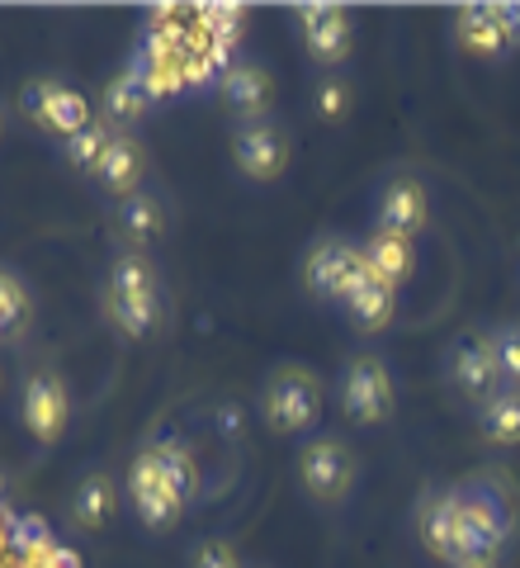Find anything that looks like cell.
Listing matches in <instances>:
<instances>
[{
    "label": "cell",
    "instance_id": "cell-11",
    "mask_svg": "<svg viewBox=\"0 0 520 568\" xmlns=\"http://www.w3.org/2000/svg\"><path fill=\"white\" fill-rule=\"evenodd\" d=\"M24 426L43 440V446H52V440L62 436V426H67V388L52 375H33L24 384Z\"/></svg>",
    "mask_w": 520,
    "mask_h": 568
},
{
    "label": "cell",
    "instance_id": "cell-25",
    "mask_svg": "<svg viewBox=\"0 0 520 568\" xmlns=\"http://www.w3.org/2000/svg\"><path fill=\"white\" fill-rule=\"evenodd\" d=\"M123 227H129V237H156L161 233V209L156 200H147V194H129L123 200Z\"/></svg>",
    "mask_w": 520,
    "mask_h": 568
},
{
    "label": "cell",
    "instance_id": "cell-24",
    "mask_svg": "<svg viewBox=\"0 0 520 568\" xmlns=\"http://www.w3.org/2000/svg\"><path fill=\"white\" fill-rule=\"evenodd\" d=\"M110 142H114V138L104 133V123H85L81 133L67 138V162L81 166V171H100L104 152H110Z\"/></svg>",
    "mask_w": 520,
    "mask_h": 568
},
{
    "label": "cell",
    "instance_id": "cell-9",
    "mask_svg": "<svg viewBox=\"0 0 520 568\" xmlns=\"http://www.w3.org/2000/svg\"><path fill=\"white\" fill-rule=\"evenodd\" d=\"M129 488H133V503L142 511V521L156 526V530H166L175 517H181V497H175L166 484H161V469H156V459L152 450H142L133 459V474H129Z\"/></svg>",
    "mask_w": 520,
    "mask_h": 568
},
{
    "label": "cell",
    "instance_id": "cell-23",
    "mask_svg": "<svg viewBox=\"0 0 520 568\" xmlns=\"http://www.w3.org/2000/svg\"><path fill=\"white\" fill-rule=\"evenodd\" d=\"M152 459H156V469H161V484H166L175 497H181V503H190L194 484H200L190 450H181V446H152Z\"/></svg>",
    "mask_w": 520,
    "mask_h": 568
},
{
    "label": "cell",
    "instance_id": "cell-8",
    "mask_svg": "<svg viewBox=\"0 0 520 568\" xmlns=\"http://www.w3.org/2000/svg\"><path fill=\"white\" fill-rule=\"evenodd\" d=\"M303 43L322 67H336L350 52V20L340 6H298Z\"/></svg>",
    "mask_w": 520,
    "mask_h": 568
},
{
    "label": "cell",
    "instance_id": "cell-17",
    "mask_svg": "<svg viewBox=\"0 0 520 568\" xmlns=\"http://www.w3.org/2000/svg\"><path fill=\"white\" fill-rule=\"evenodd\" d=\"M365 265L369 275H379L384 284H398L411 275V265H417V252H411V237H392V233H374L369 246H365Z\"/></svg>",
    "mask_w": 520,
    "mask_h": 568
},
{
    "label": "cell",
    "instance_id": "cell-21",
    "mask_svg": "<svg viewBox=\"0 0 520 568\" xmlns=\"http://www.w3.org/2000/svg\"><path fill=\"white\" fill-rule=\"evenodd\" d=\"M350 313H355V323L360 327H388V317H392V284H384L379 275H365V284L350 294V304H346Z\"/></svg>",
    "mask_w": 520,
    "mask_h": 568
},
{
    "label": "cell",
    "instance_id": "cell-19",
    "mask_svg": "<svg viewBox=\"0 0 520 568\" xmlns=\"http://www.w3.org/2000/svg\"><path fill=\"white\" fill-rule=\"evenodd\" d=\"M147 104H152V91H147V81H142V71H119V77L110 81V91H104V114H110L114 123L142 119Z\"/></svg>",
    "mask_w": 520,
    "mask_h": 568
},
{
    "label": "cell",
    "instance_id": "cell-2",
    "mask_svg": "<svg viewBox=\"0 0 520 568\" xmlns=\"http://www.w3.org/2000/svg\"><path fill=\"white\" fill-rule=\"evenodd\" d=\"M322 413V384L308 375V369H279L265 388V422L275 432L294 436V432H308Z\"/></svg>",
    "mask_w": 520,
    "mask_h": 568
},
{
    "label": "cell",
    "instance_id": "cell-29",
    "mask_svg": "<svg viewBox=\"0 0 520 568\" xmlns=\"http://www.w3.org/2000/svg\"><path fill=\"white\" fill-rule=\"evenodd\" d=\"M24 323V290L10 275H0V336Z\"/></svg>",
    "mask_w": 520,
    "mask_h": 568
},
{
    "label": "cell",
    "instance_id": "cell-15",
    "mask_svg": "<svg viewBox=\"0 0 520 568\" xmlns=\"http://www.w3.org/2000/svg\"><path fill=\"white\" fill-rule=\"evenodd\" d=\"M455 33H459L463 48L478 52V58H492V52H501V48L511 43L497 6H463L459 20H455Z\"/></svg>",
    "mask_w": 520,
    "mask_h": 568
},
{
    "label": "cell",
    "instance_id": "cell-20",
    "mask_svg": "<svg viewBox=\"0 0 520 568\" xmlns=\"http://www.w3.org/2000/svg\"><path fill=\"white\" fill-rule=\"evenodd\" d=\"M100 181H104V190H114V194H129L142 181V148L133 138H114L110 142V152H104V162H100Z\"/></svg>",
    "mask_w": 520,
    "mask_h": 568
},
{
    "label": "cell",
    "instance_id": "cell-16",
    "mask_svg": "<svg viewBox=\"0 0 520 568\" xmlns=\"http://www.w3.org/2000/svg\"><path fill=\"white\" fill-rule=\"evenodd\" d=\"M33 123H43L48 133L71 138V133H81L85 123H95V119H91V104H85V95H81V91H67V85L48 81L43 110H39V119H33Z\"/></svg>",
    "mask_w": 520,
    "mask_h": 568
},
{
    "label": "cell",
    "instance_id": "cell-14",
    "mask_svg": "<svg viewBox=\"0 0 520 568\" xmlns=\"http://www.w3.org/2000/svg\"><path fill=\"white\" fill-rule=\"evenodd\" d=\"M421 540L430 555L440 559H459V511H455V493H430L421 503Z\"/></svg>",
    "mask_w": 520,
    "mask_h": 568
},
{
    "label": "cell",
    "instance_id": "cell-7",
    "mask_svg": "<svg viewBox=\"0 0 520 568\" xmlns=\"http://www.w3.org/2000/svg\"><path fill=\"white\" fill-rule=\"evenodd\" d=\"M232 156L251 181H275V175L289 166V138L271 123H242L237 138H232Z\"/></svg>",
    "mask_w": 520,
    "mask_h": 568
},
{
    "label": "cell",
    "instance_id": "cell-13",
    "mask_svg": "<svg viewBox=\"0 0 520 568\" xmlns=\"http://www.w3.org/2000/svg\"><path fill=\"white\" fill-rule=\"evenodd\" d=\"M430 219V204H426V190L417 181H392L379 200V233L392 237H417Z\"/></svg>",
    "mask_w": 520,
    "mask_h": 568
},
{
    "label": "cell",
    "instance_id": "cell-6",
    "mask_svg": "<svg viewBox=\"0 0 520 568\" xmlns=\"http://www.w3.org/2000/svg\"><path fill=\"white\" fill-rule=\"evenodd\" d=\"M455 511H459V559H469V555H492L497 559L501 540H507V517L497 511L492 497L473 493V488H459Z\"/></svg>",
    "mask_w": 520,
    "mask_h": 568
},
{
    "label": "cell",
    "instance_id": "cell-22",
    "mask_svg": "<svg viewBox=\"0 0 520 568\" xmlns=\"http://www.w3.org/2000/svg\"><path fill=\"white\" fill-rule=\"evenodd\" d=\"M110 517H114V484L110 478H100V474H91L77 488V521H81V530H100Z\"/></svg>",
    "mask_w": 520,
    "mask_h": 568
},
{
    "label": "cell",
    "instance_id": "cell-1",
    "mask_svg": "<svg viewBox=\"0 0 520 568\" xmlns=\"http://www.w3.org/2000/svg\"><path fill=\"white\" fill-rule=\"evenodd\" d=\"M104 308H110L114 323L129 336H147L156 327V280L147 271L142 256H119L114 275H110V294H104Z\"/></svg>",
    "mask_w": 520,
    "mask_h": 568
},
{
    "label": "cell",
    "instance_id": "cell-27",
    "mask_svg": "<svg viewBox=\"0 0 520 568\" xmlns=\"http://www.w3.org/2000/svg\"><path fill=\"white\" fill-rule=\"evenodd\" d=\"M492 351H497L501 379H516V384H520V327H501V332L492 336Z\"/></svg>",
    "mask_w": 520,
    "mask_h": 568
},
{
    "label": "cell",
    "instance_id": "cell-10",
    "mask_svg": "<svg viewBox=\"0 0 520 568\" xmlns=\"http://www.w3.org/2000/svg\"><path fill=\"white\" fill-rule=\"evenodd\" d=\"M450 369H455V384H459L469 398H492V384L501 379L492 336H478V332L459 336V346H455V355H450Z\"/></svg>",
    "mask_w": 520,
    "mask_h": 568
},
{
    "label": "cell",
    "instance_id": "cell-18",
    "mask_svg": "<svg viewBox=\"0 0 520 568\" xmlns=\"http://www.w3.org/2000/svg\"><path fill=\"white\" fill-rule=\"evenodd\" d=\"M478 426L492 446H520V388L516 394H492L482 398V413Z\"/></svg>",
    "mask_w": 520,
    "mask_h": 568
},
{
    "label": "cell",
    "instance_id": "cell-3",
    "mask_svg": "<svg viewBox=\"0 0 520 568\" xmlns=\"http://www.w3.org/2000/svg\"><path fill=\"white\" fill-rule=\"evenodd\" d=\"M365 275H369L365 252L350 242H322V246H313L308 265H303L308 290L322 298H340V304H350V294L365 284Z\"/></svg>",
    "mask_w": 520,
    "mask_h": 568
},
{
    "label": "cell",
    "instance_id": "cell-12",
    "mask_svg": "<svg viewBox=\"0 0 520 568\" xmlns=\"http://www.w3.org/2000/svg\"><path fill=\"white\" fill-rule=\"evenodd\" d=\"M223 100H227L246 123H261V114L271 110V100H275L271 71L256 67V62H232V67L223 71Z\"/></svg>",
    "mask_w": 520,
    "mask_h": 568
},
{
    "label": "cell",
    "instance_id": "cell-26",
    "mask_svg": "<svg viewBox=\"0 0 520 568\" xmlns=\"http://www.w3.org/2000/svg\"><path fill=\"white\" fill-rule=\"evenodd\" d=\"M242 20H246L242 6H200V24H204L223 48H232V43L242 39Z\"/></svg>",
    "mask_w": 520,
    "mask_h": 568
},
{
    "label": "cell",
    "instance_id": "cell-28",
    "mask_svg": "<svg viewBox=\"0 0 520 568\" xmlns=\"http://www.w3.org/2000/svg\"><path fill=\"white\" fill-rule=\"evenodd\" d=\"M317 110L327 114V119H346V110H350V85L340 81V77H322L317 81Z\"/></svg>",
    "mask_w": 520,
    "mask_h": 568
},
{
    "label": "cell",
    "instance_id": "cell-5",
    "mask_svg": "<svg viewBox=\"0 0 520 568\" xmlns=\"http://www.w3.org/2000/svg\"><path fill=\"white\" fill-rule=\"evenodd\" d=\"M340 398H346L350 422H360V426L388 422V413H392V379H388L384 361H374V355H360V361H350Z\"/></svg>",
    "mask_w": 520,
    "mask_h": 568
},
{
    "label": "cell",
    "instance_id": "cell-32",
    "mask_svg": "<svg viewBox=\"0 0 520 568\" xmlns=\"http://www.w3.org/2000/svg\"><path fill=\"white\" fill-rule=\"evenodd\" d=\"M455 568H497L492 555H469V559H455Z\"/></svg>",
    "mask_w": 520,
    "mask_h": 568
},
{
    "label": "cell",
    "instance_id": "cell-31",
    "mask_svg": "<svg viewBox=\"0 0 520 568\" xmlns=\"http://www.w3.org/2000/svg\"><path fill=\"white\" fill-rule=\"evenodd\" d=\"M501 10V24H507V39L520 43V6H497Z\"/></svg>",
    "mask_w": 520,
    "mask_h": 568
},
{
    "label": "cell",
    "instance_id": "cell-4",
    "mask_svg": "<svg viewBox=\"0 0 520 568\" xmlns=\"http://www.w3.org/2000/svg\"><path fill=\"white\" fill-rule=\"evenodd\" d=\"M298 478L317 503H340L355 484V455L340 440H317L298 455Z\"/></svg>",
    "mask_w": 520,
    "mask_h": 568
},
{
    "label": "cell",
    "instance_id": "cell-30",
    "mask_svg": "<svg viewBox=\"0 0 520 568\" xmlns=\"http://www.w3.org/2000/svg\"><path fill=\"white\" fill-rule=\"evenodd\" d=\"M194 568H242V564L232 555V545L208 540V545H200V555H194Z\"/></svg>",
    "mask_w": 520,
    "mask_h": 568
}]
</instances>
